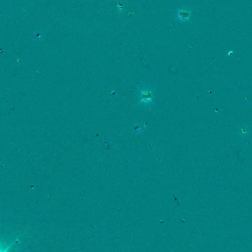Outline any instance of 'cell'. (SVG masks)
<instances>
[{
    "label": "cell",
    "instance_id": "obj_1",
    "mask_svg": "<svg viewBox=\"0 0 252 252\" xmlns=\"http://www.w3.org/2000/svg\"><path fill=\"white\" fill-rule=\"evenodd\" d=\"M142 94H141V103L144 104H148L152 102L153 99V94H152V91L150 90H141Z\"/></svg>",
    "mask_w": 252,
    "mask_h": 252
},
{
    "label": "cell",
    "instance_id": "obj_2",
    "mask_svg": "<svg viewBox=\"0 0 252 252\" xmlns=\"http://www.w3.org/2000/svg\"><path fill=\"white\" fill-rule=\"evenodd\" d=\"M15 241H16V240H15ZM15 241H13V243H10L7 247H4V248L2 246V245H0V252H8L9 249L11 248V247H12V245H13V243H15Z\"/></svg>",
    "mask_w": 252,
    "mask_h": 252
}]
</instances>
